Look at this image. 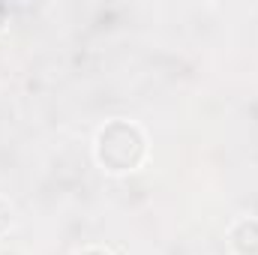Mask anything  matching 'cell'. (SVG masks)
<instances>
[{"instance_id": "6da1fadb", "label": "cell", "mask_w": 258, "mask_h": 255, "mask_svg": "<svg viewBox=\"0 0 258 255\" xmlns=\"http://www.w3.org/2000/svg\"><path fill=\"white\" fill-rule=\"evenodd\" d=\"M135 138H138V132H135L132 126H123V138H114V132H111V126H108L102 135H99V159L108 162L114 171H123V168H129V165H135L141 153L123 147L126 141H135Z\"/></svg>"}]
</instances>
